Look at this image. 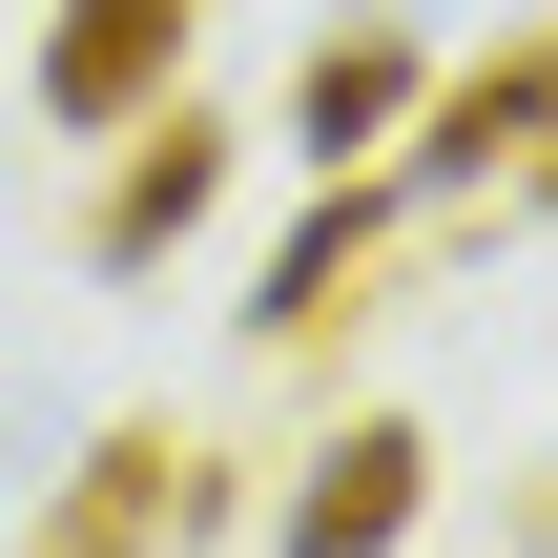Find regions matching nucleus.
<instances>
[{"label": "nucleus", "mask_w": 558, "mask_h": 558, "mask_svg": "<svg viewBox=\"0 0 558 558\" xmlns=\"http://www.w3.org/2000/svg\"><path fill=\"white\" fill-rule=\"evenodd\" d=\"M207 518H228V476H207V456H186V435H166V414H124V435H104V456H83V476H62V518H41V538L21 558H186L207 538Z\"/></svg>", "instance_id": "f257e3e1"}, {"label": "nucleus", "mask_w": 558, "mask_h": 558, "mask_svg": "<svg viewBox=\"0 0 558 558\" xmlns=\"http://www.w3.org/2000/svg\"><path fill=\"white\" fill-rule=\"evenodd\" d=\"M207 207H228V124H207V104L166 83V104L124 124V166H104V207H83V269L124 290V269H166V248H186Z\"/></svg>", "instance_id": "f03ea898"}, {"label": "nucleus", "mask_w": 558, "mask_h": 558, "mask_svg": "<svg viewBox=\"0 0 558 558\" xmlns=\"http://www.w3.org/2000/svg\"><path fill=\"white\" fill-rule=\"evenodd\" d=\"M393 207H414V166H311V228L248 269V352H311L352 290H373V248H393Z\"/></svg>", "instance_id": "7ed1b4c3"}, {"label": "nucleus", "mask_w": 558, "mask_h": 558, "mask_svg": "<svg viewBox=\"0 0 558 558\" xmlns=\"http://www.w3.org/2000/svg\"><path fill=\"white\" fill-rule=\"evenodd\" d=\"M186 21H207V0H62V21H41V62H21V83H41V124L124 145V124L186 83Z\"/></svg>", "instance_id": "20e7f679"}, {"label": "nucleus", "mask_w": 558, "mask_h": 558, "mask_svg": "<svg viewBox=\"0 0 558 558\" xmlns=\"http://www.w3.org/2000/svg\"><path fill=\"white\" fill-rule=\"evenodd\" d=\"M435 518V435L414 414H331V456L290 476V558H393Z\"/></svg>", "instance_id": "39448f33"}, {"label": "nucleus", "mask_w": 558, "mask_h": 558, "mask_svg": "<svg viewBox=\"0 0 558 558\" xmlns=\"http://www.w3.org/2000/svg\"><path fill=\"white\" fill-rule=\"evenodd\" d=\"M538 124H558V41H497L476 83H414V145H393V166H414V207H435V186L538 166Z\"/></svg>", "instance_id": "423d86ee"}, {"label": "nucleus", "mask_w": 558, "mask_h": 558, "mask_svg": "<svg viewBox=\"0 0 558 558\" xmlns=\"http://www.w3.org/2000/svg\"><path fill=\"white\" fill-rule=\"evenodd\" d=\"M393 124H414V21H331V41L290 62V145H311V166H373Z\"/></svg>", "instance_id": "0eeeda50"}, {"label": "nucleus", "mask_w": 558, "mask_h": 558, "mask_svg": "<svg viewBox=\"0 0 558 558\" xmlns=\"http://www.w3.org/2000/svg\"><path fill=\"white\" fill-rule=\"evenodd\" d=\"M518 186H538V207H558V124H538V166H518Z\"/></svg>", "instance_id": "6e6552de"}]
</instances>
